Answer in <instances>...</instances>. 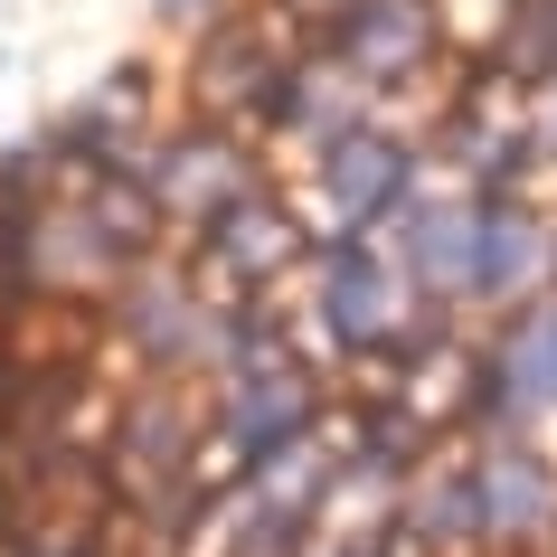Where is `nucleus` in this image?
Listing matches in <instances>:
<instances>
[{"mask_svg":"<svg viewBox=\"0 0 557 557\" xmlns=\"http://www.w3.org/2000/svg\"><path fill=\"white\" fill-rule=\"evenodd\" d=\"M104 331H114L123 369H151V379H199V387H218V379H227V359H236V302L218 294L180 246L143 256V264L114 284Z\"/></svg>","mask_w":557,"mask_h":557,"instance_id":"nucleus-1","label":"nucleus"},{"mask_svg":"<svg viewBox=\"0 0 557 557\" xmlns=\"http://www.w3.org/2000/svg\"><path fill=\"white\" fill-rule=\"evenodd\" d=\"M302 58H322V48L294 29L284 0H236L227 20H208V29L189 38V58H180V104L199 123H227L246 143H264V123H274V104H284V86H294Z\"/></svg>","mask_w":557,"mask_h":557,"instance_id":"nucleus-2","label":"nucleus"},{"mask_svg":"<svg viewBox=\"0 0 557 557\" xmlns=\"http://www.w3.org/2000/svg\"><path fill=\"white\" fill-rule=\"evenodd\" d=\"M302 302H312V331H322L331 359L350 369H379L435 322V302L407 284V264L387 256L379 236H322V256L302 274Z\"/></svg>","mask_w":557,"mask_h":557,"instance_id":"nucleus-3","label":"nucleus"},{"mask_svg":"<svg viewBox=\"0 0 557 557\" xmlns=\"http://www.w3.org/2000/svg\"><path fill=\"white\" fill-rule=\"evenodd\" d=\"M104 463H114V500L171 492L189 472L227 463V454H218V387L123 369L114 407H104Z\"/></svg>","mask_w":557,"mask_h":557,"instance_id":"nucleus-4","label":"nucleus"},{"mask_svg":"<svg viewBox=\"0 0 557 557\" xmlns=\"http://www.w3.org/2000/svg\"><path fill=\"white\" fill-rule=\"evenodd\" d=\"M143 180H151V199H161V227H171V246H199L227 208H246L274 180V151L246 143V133H227V123H199V114H180L161 143L143 151Z\"/></svg>","mask_w":557,"mask_h":557,"instance_id":"nucleus-5","label":"nucleus"},{"mask_svg":"<svg viewBox=\"0 0 557 557\" xmlns=\"http://www.w3.org/2000/svg\"><path fill=\"white\" fill-rule=\"evenodd\" d=\"M302 218H312V236H387L397 227V208L435 180V151L416 143V133H397V123H369V133H350V143H331L322 161H302Z\"/></svg>","mask_w":557,"mask_h":557,"instance_id":"nucleus-6","label":"nucleus"},{"mask_svg":"<svg viewBox=\"0 0 557 557\" xmlns=\"http://www.w3.org/2000/svg\"><path fill=\"white\" fill-rule=\"evenodd\" d=\"M180 256L199 264L227 302H274V294H294L302 274H312L322 236H312V218H302V199L284 189V180H264L256 199L227 208V218H218L199 246H180Z\"/></svg>","mask_w":557,"mask_h":557,"instance_id":"nucleus-7","label":"nucleus"},{"mask_svg":"<svg viewBox=\"0 0 557 557\" xmlns=\"http://www.w3.org/2000/svg\"><path fill=\"white\" fill-rule=\"evenodd\" d=\"M341 387L322 379V359H274V369H236L218 379V454L236 472L274 463V454H294V444L322 435V416Z\"/></svg>","mask_w":557,"mask_h":557,"instance_id":"nucleus-8","label":"nucleus"},{"mask_svg":"<svg viewBox=\"0 0 557 557\" xmlns=\"http://www.w3.org/2000/svg\"><path fill=\"white\" fill-rule=\"evenodd\" d=\"M379 246L407 264V284L435 302V312H482V199L454 189L444 171L397 208V227H387Z\"/></svg>","mask_w":557,"mask_h":557,"instance_id":"nucleus-9","label":"nucleus"},{"mask_svg":"<svg viewBox=\"0 0 557 557\" xmlns=\"http://www.w3.org/2000/svg\"><path fill=\"white\" fill-rule=\"evenodd\" d=\"M463 472H472V500H482V539L492 557H548L557 548V454L539 435H492L463 444Z\"/></svg>","mask_w":557,"mask_h":557,"instance_id":"nucleus-10","label":"nucleus"},{"mask_svg":"<svg viewBox=\"0 0 557 557\" xmlns=\"http://www.w3.org/2000/svg\"><path fill=\"white\" fill-rule=\"evenodd\" d=\"M557 294V208L539 189L482 199V312H529Z\"/></svg>","mask_w":557,"mask_h":557,"instance_id":"nucleus-11","label":"nucleus"},{"mask_svg":"<svg viewBox=\"0 0 557 557\" xmlns=\"http://www.w3.org/2000/svg\"><path fill=\"white\" fill-rule=\"evenodd\" d=\"M369 123H387V95L379 86H359L341 58H302L294 86H284V104H274V123H264V151L322 161L331 143H350V133H369Z\"/></svg>","mask_w":557,"mask_h":557,"instance_id":"nucleus-12","label":"nucleus"},{"mask_svg":"<svg viewBox=\"0 0 557 557\" xmlns=\"http://www.w3.org/2000/svg\"><path fill=\"white\" fill-rule=\"evenodd\" d=\"M482 350H492V425L539 435L557 416V294L529 302V312H510ZM492 425H482V435H492Z\"/></svg>","mask_w":557,"mask_h":557,"instance_id":"nucleus-13","label":"nucleus"},{"mask_svg":"<svg viewBox=\"0 0 557 557\" xmlns=\"http://www.w3.org/2000/svg\"><path fill=\"white\" fill-rule=\"evenodd\" d=\"M492 66L510 86H557V0H510V29H500Z\"/></svg>","mask_w":557,"mask_h":557,"instance_id":"nucleus-14","label":"nucleus"},{"mask_svg":"<svg viewBox=\"0 0 557 557\" xmlns=\"http://www.w3.org/2000/svg\"><path fill=\"white\" fill-rule=\"evenodd\" d=\"M0 557H123V510H104V520H29Z\"/></svg>","mask_w":557,"mask_h":557,"instance_id":"nucleus-15","label":"nucleus"},{"mask_svg":"<svg viewBox=\"0 0 557 557\" xmlns=\"http://www.w3.org/2000/svg\"><path fill=\"white\" fill-rule=\"evenodd\" d=\"M236 0H151V20H161V29H180V38H199L208 20H227Z\"/></svg>","mask_w":557,"mask_h":557,"instance_id":"nucleus-16","label":"nucleus"},{"mask_svg":"<svg viewBox=\"0 0 557 557\" xmlns=\"http://www.w3.org/2000/svg\"><path fill=\"white\" fill-rule=\"evenodd\" d=\"M312 557H387V539H312Z\"/></svg>","mask_w":557,"mask_h":557,"instance_id":"nucleus-17","label":"nucleus"}]
</instances>
